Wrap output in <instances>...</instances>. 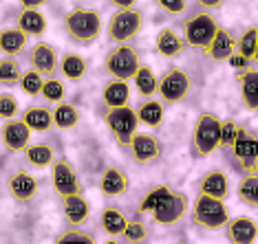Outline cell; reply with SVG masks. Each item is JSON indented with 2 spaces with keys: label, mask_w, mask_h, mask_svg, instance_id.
<instances>
[{
  "label": "cell",
  "mask_w": 258,
  "mask_h": 244,
  "mask_svg": "<svg viewBox=\"0 0 258 244\" xmlns=\"http://www.w3.org/2000/svg\"><path fill=\"white\" fill-rule=\"evenodd\" d=\"M64 33L67 38L75 44L89 46L99 38L102 33V16L93 9H84V7H75L73 11H69L64 16Z\"/></svg>",
  "instance_id": "obj_1"
},
{
  "label": "cell",
  "mask_w": 258,
  "mask_h": 244,
  "mask_svg": "<svg viewBox=\"0 0 258 244\" xmlns=\"http://www.w3.org/2000/svg\"><path fill=\"white\" fill-rule=\"evenodd\" d=\"M223 121L214 112H201L197 117L195 130H192V154L195 159H205L221 148Z\"/></svg>",
  "instance_id": "obj_2"
},
{
  "label": "cell",
  "mask_w": 258,
  "mask_h": 244,
  "mask_svg": "<svg viewBox=\"0 0 258 244\" xmlns=\"http://www.w3.org/2000/svg\"><path fill=\"white\" fill-rule=\"evenodd\" d=\"M104 68L113 79L131 81L135 79L137 71L142 68L139 53L133 44H117L104 55Z\"/></svg>",
  "instance_id": "obj_3"
},
{
  "label": "cell",
  "mask_w": 258,
  "mask_h": 244,
  "mask_svg": "<svg viewBox=\"0 0 258 244\" xmlns=\"http://www.w3.org/2000/svg\"><path fill=\"white\" fill-rule=\"evenodd\" d=\"M219 25L212 18V14L208 11H199V14L190 16L187 20H183V40L187 46H195V49L208 51L212 40L219 33Z\"/></svg>",
  "instance_id": "obj_4"
},
{
  "label": "cell",
  "mask_w": 258,
  "mask_h": 244,
  "mask_svg": "<svg viewBox=\"0 0 258 244\" xmlns=\"http://www.w3.org/2000/svg\"><path fill=\"white\" fill-rule=\"evenodd\" d=\"M192 220L208 231H219V229H225L232 218L227 213V207L223 200L199 194L195 205H192Z\"/></svg>",
  "instance_id": "obj_5"
},
{
  "label": "cell",
  "mask_w": 258,
  "mask_h": 244,
  "mask_svg": "<svg viewBox=\"0 0 258 244\" xmlns=\"http://www.w3.org/2000/svg\"><path fill=\"white\" fill-rule=\"evenodd\" d=\"M104 124H106L108 132L113 135V139L119 145H131V141L137 135V126H139V117L137 110H133L131 106L124 108H113L104 112Z\"/></svg>",
  "instance_id": "obj_6"
},
{
  "label": "cell",
  "mask_w": 258,
  "mask_h": 244,
  "mask_svg": "<svg viewBox=\"0 0 258 244\" xmlns=\"http://www.w3.org/2000/svg\"><path fill=\"white\" fill-rule=\"evenodd\" d=\"M144 14L137 7L135 9H117L108 22V40L115 44H128L142 31Z\"/></svg>",
  "instance_id": "obj_7"
},
{
  "label": "cell",
  "mask_w": 258,
  "mask_h": 244,
  "mask_svg": "<svg viewBox=\"0 0 258 244\" xmlns=\"http://www.w3.org/2000/svg\"><path fill=\"white\" fill-rule=\"evenodd\" d=\"M232 163L245 176L256 174L258 170V137L254 132H249L245 126H240L238 139L232 148Z\"/></svg>",
  "instance_id": "obj_8"
},
{
  "label": "cell",
  "mask_w": 258,
  "mask_h": 244,
  "mask_svg": "<svg viewBox=\"0 0 258 244\" xmlns=\"http://www.w3.org/2000/svg\"><path fill=\"white\" fill-rule=\"evenodd\" d=\"M192 81L183 68H170L159 79V97L166 103H181L190 95Z\"/></svg>",
  "instance_id": "obj_9"
},
{
  "label": "cell",
  "mask_w": 258,
  "mask_h": 244,
  "mask_svg": "<svg viewBox=\"0 0 258 244\" xmlns=\"http://www.w3.org/2000/svg\"><path fill=\"white\" fill-rule=\"evenodd\" d=\"M51 185H53V189L57 191L60 198L82 194V183L67 159H57L53 163V167H51Z\"/></svg>",
  "instance_id": "obj_10"
},
{
  "label": "cell",
  "mask_w": 258,
  "mask_h": 244,
  "mask_svg": "<svg viewBox=\"0 0 258 244\" xmlns=\"http://www.w3.org/2000/svg\"><path fill=\"white\" fill-rule=\"evenodd\" d=\"M29 62H31L33 71H38L46 79L55 77L57 68H60V57H57V51H55V46L49 44V42L33 44L31 51H29Z\"/></svg>",
  "instance_id": "obj_11"
},
{
  "label": "cell",
  "mask_w": 258,
  "mask_h": 244,
  "mask_svg": "<svg viewBox=\"0 0 258 244\" xmlns=\"http://www.w3.org/2000/svg\"><path fill=\"white\" fill-rule=\"evenodd\" d=\"M133 159L139 163V165H148V163L159 161V156L163 154V145L155 135H148V132H137L135 139L128 145Z\"/></svg>",
  "instance_id": "obj_12"
},
{
  "label": "cell",
  "mask_w": 258,
  "mask_h": 244,
  "mask_svg": "<svg viewBox=\"0 0 258 244\" xmlns=\"http://www.w3.org/2000/svg\"><path fill=\"white\" fill-rule=\"evenodd\" d=\"M31 141V130L22 119L5 121L3 126V143L9 152H27Z\"/></svg>",
  "instance_id": "obj_13"
},
{
  "label": "cell",
  "mask_w": 258,
  "mask_h": 244,
  "mask_svg": "<svg viewBox=\"0 0 258 244\" xmlns=\"http://www.w3.org/2000/svg\"><path fill=\"white\" fill-rule=\"evenodd\" d=\"M185 211H187V196L181 194V191H172L170 198L152 213V220H155L157 224L168 226V224L179 222V220L185 216Z\"/></svg>",
  "instance_id": "obj_14"
},
{
  "label": "cell",
  "mask_w": 258,
  "mask_h": 244,
  "mask_svg": "<svg viewBox=\"0 0 258 244\" xmlns=\"http://www.w3.org/2000/svg\"><path fill=\"white\" fill-rule=\"evenodd\" d=\"M7 189H9V194H11V198L14 200L29 202L38 191V178L33 176V174L25 172V170L14 172L9 176V181H7Z\"/></svg>",
  "instance_id": "obj_15"
},
{
  "label": "cell",
  "mask_w": 258,
  "mask_h": 244,
  "mask_svg": "<svg viewBox=\"0 0 258 244\" xmlns=\"http://www.w3.org/2000/svg\"><path fill=\"white\" fill-rule=\"evenodd\" d=\"M225 235L232 244H254L258 237V224L247 216L232 218L225 226Z\"/></svg>",
  "instance_id": "obj_16"
},
{
  "label": "cell",
  "mask_w": 258,
  "mask_h": 244,
  "mask_svg": "<svg viewBox=\"0 0 258 244\" xmlns=\"http://www.w3.org/2000/svg\"><path fill=\"white\" fill-rule=\"evenodd\" d=\"M236 46H238V40L232 36V31L221 27L216 38L212 40V44H210V49L205 51V55L214 62H230L236 55Z\"/></svg>",
  "instance_id": "obj_17"
},
{
  "label": "cell",
  "mask_w": 258,
  "mask_h": 244,
  "mask_svg": "<svg viewBox=\"0 0 258 244\" xmlns=\"http://www.w3.org/2000/svg\"><path fill=\"white\" fill-rule=\"evenodd\" d=\"M199 194L210 196L216 200H225L230 196V181H227L225 172L221 170H210L203 174V178L199 181Z\"/></svg>",
  "instance_id": "obj_18"
},
{
  "label": "cell",
  "mask_w": 258,
  "mask_h": 244,
  "mask_svg": "<svg viewBox=\"0 0 258 244\" xmlns=\"http://www.w3.org/2000/svg\"><path fill=\"white\" fill-rule=\"evenodd\" d=\"M236 84L240 90L243 106L251 110V112H258V68L236 73Z\"/></svg>",
  "instance_id": "obj_19"
},
{
  "label": "cell",
  "mask_w": 258,
  "mask_h": 244,
  "mask_svg": "<svg viewBox=\"0 0 258 244\" xmlns=\"http://www.w3.org/2000/svg\"><path fill=\"white\" fill-rule=\"evenodd\" d=\"M185 40L179 36L174 29H159V33H157L155 38V49L157 53H159L161 57H168V60H172V57H179L181 53L185 51Z\"/></svg>",
  "instance_id": "obj_20"
},
{
  "label": "cell",
  "mask_w": 258,
  "mask_h": 244,
  "mask_svg": "<svg viewBox=\"0 0 258 244\" xmlns=\"http://www.w3.org/2000/svg\"><path fill=\"white\" fill-rule=\"evenodd\" d=\"M102 101L106 110L128 106V101H131V86H128V81L108 79L106 86L102 88Z\"/></svg>",
  "instance_id": "obj_21"
},
{
  "label": "cell",
  "mask_w": 258,
  "mask_h": 244,
  "mask_svg": "<svg viewBox=\"0 0 258 244\" xmlns=\"http://www.w3.org/2000/svg\"><path fill=\"white\" fill-rule=\"evenodd\" d=\"M16 29H20L27 38H42L46 33V18L40 9H22L16 18Z\"/></svg>",
  "instance_id": "obj_22"
},
{
  "label": "cell",
  "mask_w": 258,
  "mask_h": 244,
  "mask_svg": "<svg viewBox=\"0 0 258 244\" xmlns=\"http://www.w3.org/2000/svg\"><path fill=\"white\" fill-rule=\"evenodd\" d=\"M128 187H131V181L119 167H106L102 178H99V189H102L104 196H110V198L121 196Z\"/></svg>",
  "instance_id": "obj_23"
},
{
  "label": "cell",
  "mask_w": 258,
  "mask_h": 244,
  "mask_svg": "<svg viewBox=\"0 0 258 244\" xmlns=\"http://www.w3.org/2000/svg\"><path fill=\"white\" fill-rule=\"evenodd\" d=\"M62 209H64V218L69 220V224L80 226L89 220L91 213V205L84 196H69V198H62Z\"/></svg>",
  "instance_id": "obj_24"
},
{
  "label": "cell",
  "mask_w": 258,
  "mask_h": 244,
  "mask_svg": "<svg viewBox=\"0 0 258 244\" xmlns=\"http://www.w3.org/2000/svg\"><path fill=\"white\" fill-rule=\"evenodd\" d=\"M29 126L31 132H49L53 126V110H49L46 106H29L20 117Z\"/></svg>",
  "instance_id": "obj_25"
},
{
  "label": "cell",
  "mask_w": 258,
  "mask_h": 244,
  "mask_svg": "<svg viewBox=\"0 0 258 244\" xmlns=\"http://www.w3.org/2000/svg\"><path fill=\"white\" fill-rule=\"evenodd\" d=\"M27 49V36L20 29H3L0 31V51L3 57H16Z\"/></svg>",
  "instance_id": "obj_26"
},
{
  "label": "cell",
  "mask_w": 258,
  "mask_h": 244,
  "mask_svg": "<svg viewBox=\"0 0 258 244\" xmlns=\"http://www.w3.org/2000/svg\"><path fill=\"white\" fill-rule=\"evenodd\" d=\"M86 71H89V64L80 53H64L60 57V73L69 81H82L86 77Z\"/></svg>",
  "instance_id": "obj_27"
},
{
  "label": "cell",
  "mask_w": 258,
  "mask_h": 244,
  "mask_svg": "<svg viewBox=\"0 0 258 244\" xmlns=\"http://www.w3.org/2000/svg\"><path fill=\"white\" fill-rule=\"evenodd\" d=\"M137 117L139 124L148 126V128H159L163 124V117H166V110H163V103L157 99H146L139 103L137 108Z\"/></svg>",
  "instance_id": "obj_28"
},
{
  "label": "cell",
  "mask_w": 258,
  "mask_h": 244,
  "mask_svg": "<svg viewBox=\"0 0 258 244\" xmlns=\"http://www.w3.org/2000/svg\"><path fill=\"white\" fill-rule=\"evenodd\" d=\"M25 156H27V161L31 163L33 167H38V170H44V167H53V163L57 161V159H55L53 145H49V143L29 145Z\"/></svg>",
  "instance_id": "obj_29"
},
{
  "label": "cell",
  "mask_w": 258,
  "mask_h": 244,
  "mask_svg": "<svg viewBox=\"0 0 258 244\" xmlns=\"http://www.w3.org/2000/svg\"><path fill=\"white\" fill-rule=\"evenodd\" d=\"M135 88L144 97V99H152L155 92H159V79H157L155 71L148 66V64H142V68L135 75Z\"/></svg>",
  "instance_id": "obj_30"
},
{
  "label": "cell",
  "mask_w": 258,
  "mask_h": 244,
  "mask_svg": "<svg viewBox=\"0 0 258 244\" xmlns=\"http://www.w3.org/2000/svg\"><path fill=\"white\" fill-rule=\"evenodd\" d=\"M80 124V110L73 106V103H57L53 108V126L57 130H71Z\"/></svg>",
  "instance_id": "obj_31"
},
{
  "label": "cell",
  "mask_w": 258,
  "mask_h": 244,
  "mask_svg": "<svg viewBox=\"0 0 258 244\" xmlns=\"http://www.w3.org/2000/svg\"><path fill=\"white\" fill-rule=\"evenodd\" d=\"M170 194H172V189H170L168 185H157V187H152L148 194L144 196V200L139 202V213H155L157 209L170 198Z\"/></svg>",
  "instance_id": "obj_32"
},
{
  "label": "cell",
  "mask_w": 258,
  "mask_h": 244,
  "mask_svg": "<svg viewBox=\"0 0 258 244\" xmlns=\"http://www.w3.org/2000/svg\"><path fill=\"white\" fill-rule=\"evenodd\" d=\"M99 222H102V229L106 231L108 235H124V231L128 229V220L124 218V213L117 211L113 207L104 209Z\"/></svg>",
  "instance_id": "obj_33"
},
{
  "label": "cell",
  "mask_w": 258,
  "mask_h": 244,
  "mask_svg": "<svg viewBox=\"0 0 258 244\" xmlns=\"http://www.w3.org/2000/svg\"><path fill=\"white\" fill-rule=\"evenodd\" d=\"M236 194H238V198L243 205L258 207V174H249V176L240 178Z\"/></svg>",
  "instance_id": "obj_34"
},
{
  "label": "cell",
  "mask_w": 258,
  "mask_h": 244,
  "mask_svg": "<svg viewBox=\"0 0 258 244\" xmlns=\"http://www.w3.org/2000/svg\"><path fill=\"white\" fill-rule=\"evenodd\" d=\"M22 75L25 73H22L20 64L14 57H3V62H0V81H3V86H20Z\"/></svg>",
  "instance_id": "obj_35"
},
{
  "label": "cell",
  "mask_w": 258,
  "mask_h": 244,
  "mask_svg": "<svg viewBox=\"0 0 258 244\" xmlns=\"http://www.w3.org/2000/svg\"><path fill=\"white\" fill-rule=\"evenodd\" d=\"M256 49H258V27H247L238 38L236 53L245 55L247 60H254Z\"/></svg>",
  "instance_id": "obj_36"
},
{
  "label": "cell",
  "mask_w": 258,
  "mask_h": 244,
  "mask_svg": "<svg viewBox=\"0 0 258 244\" xmlns=\"http://www.w3.org/2000/svg\"><path fill=\"white\" fill-rule=\"evenodd\" d=\"M44 81H46V79H44L38 71L29 68V71H25V75H22V79H20V88H22V92H25V95H29V97H38V95H42Z\"/></svg>",
  "instance_id": "obj_37"
},
{
  "label": "cell",
  "mask_w": 258,
  "mask_h": 244,
  "mask_svg": "<svg viewBox=\"0 0 258 244\" xmlns=\"http://www.w3.org/2000/svg\"><path fill=\"white\" fill-rule=\"evenodd\" d=\"M64 95H67V88H64V81L57 79V77H51L44 81V88H42V99L44 101H51V103H62L64 101Z\"/></svg>",
  "instance_id": "obj_38"
},
{
  "label": "cell",
  "mask_w": 258,
  "mask_h": 244,
  "mask_svg": "<svg viewBox=\"0 0 258 244\" xmlns=\"http://www.w3.org/2000/svg\"><path fill=\"white\" fill-rule=\"evenodd\" d=\"M55 244H97V242L93 240V235L84 233V231H80V229H69V231H64V233L57 237Z\"/></svg>",
  "instance_id": "obj_39"
},
{
  "label": "cell",
  "mask_w": 258,
  "mask_h": 244,
  "mask_svg": "<svg viewBox=\"0 0 258 244\" xmlns=\"http://www.w3.org/2000/svg\"><path fill=\"white\" fill-rule=\"evenodd\" d=\"M16 114H18V99L11 92H3L0 95V117L11 121L16 119Z\"/></svg>",
  "instance_id": "obj_40"
},
{
  "label": "cell",
  "mask_w": 258,
  "mask_h": 244,
  "mask_svg": "<svg viewBox=\"0 0 258 244\" xmlns=\"http://www.w3.org/2000/svg\"><path fill=\"white\" fill-rule=\"evenodd\" d=\"M238 132H240V126L236 121H223V137H221V148H227L232 150L234 143L238 139Z\"/></svg>",
  "instance_id": "obj_41"
},
{
  "label": "cell",
  "mask_w": 258,
  "mask_h": 244,
  "mask_svg": "<svg viewBox=\"0 0 258 244\" xmlns=\"http://www.w3.org/2000/svg\"><path fill=\"white\" fill-rule=\"evenodd\" d=\"M124 237H126V242H131V244H139V242H144L146 237H148V231H146V224L142 222H128V229L124 231Z\"/></svg>",
  "instance_id": "obj_42"
},
{
  "label": "cell",
  "mask_w": 258,
  "mask_h": 244,
  "mask_svg": "<svg viewBox=\"0 0 258 244\" xmlns=\"http://www.w3.org/2000/svg\"><path fill=\"white\" fill-rule=\"evenodd\" d=\"M157 7H159L161 11H166V14H170V16H179V14L185 11V3L183 0H159Z\"/></svg>",
  "instance_id": "obj_43"
},
{
  "label": "cell",
  "mask_w": 258,
  "mask_h": 244,
  "mask_svg": "<svg viewBox=\"0 0 258 244\" xmlns=\"http://www.w3.org/2000/svg\"><path fill=\"white\" fill-rule=\"evenodd\" d=\"M230 66L232 68H236V73H243V71H249L251 68V60H247L245 55H240V53H236L230 60Z\"/></svg>",
  "instance_id": "obj_44"
},
{
  "label": "cell",
  "mask_w": 258,
  "mask_h": 244,
  "mask_svg": "<svg viewBox=\"0 0 258 244\" xmlns=\"http://www.w3.org/2000/svg\"><path fill=\"white\" fill-rule=\"evenodd\" d=\"M42 5V0H22V9H40Z\"/></svg>",
  "instance_id": "obj_45"
},
{
  "label": "cell",
  "mask_w": 258,
  "mask_h": 244,
  "mask_svg": "<svg viewBox=\"0 0 258 244\" xmlns=\"http://www.w3.org/2000/svg\"><path fill=\"white\" fill-rule=\"evenodd\" d=\"M113 5H115L117 9H135V7H137V5H135L133 0H115Z\"/></svg>",
  "instance_id": "obj_46"
},
{
  "label": "cell",
  "mask_w": 258,
  "mask_h": 244,
  "mask_svg": "<svg viewBox=\"0 0 258 244\" xmlns=\"http://www.w3.org/2000/svg\"><path fill=\"white\" fill-rule=\"evenodd\" d=\"M221 5L223 3H205V0H203V3H199V7H203V9H219Z\"/></svg>",
  "instance_id": "obj_47"
},
{
  "label": "cell",
  "mask_w": 258,
  "mask_h": 244,
  "mask_svg": "<svg viewBox=\"0 0 258 244\" xmlns=\"http://www.w3.org/2000/svg\"><path fill=\"white\" fill-rule=\"evenodd\" d=\"M254 62L258 64V49H256V55H254Z\"/></svg>",
  "instance_id": "obj_48"
},
{
  "label": "cell",
  "mask_w": 258,
  "mask_h": 244,
  "mask_svg": "<svg viewBox=\"0 0 258 244\" xmlns=\"http://www.w3.org/2000/svg\"><path fill=\"white\" fill-rule=\"evenodd\" d=\"M106 244H119V242H113V240H108V242H106Z\"/></svg>",
  "instance_id": "obj_49"
},
{
  "label": "cell",
  "mask_w": 258,
  "mask_h": 244,
  "mask_svg": "<svg viewBox=\"0 0 258 244\" xmlns=\"http://www.w3.org/2000/svg\"><path fill=\"white\" fill-rule=\"evenodd\" d=\"M179 244H187V242H179Z\"/></svg>",
  "instance_id": "obj_50"
}]
</instances>
